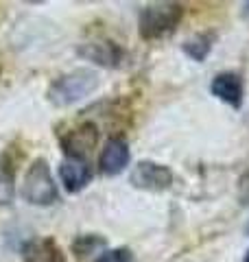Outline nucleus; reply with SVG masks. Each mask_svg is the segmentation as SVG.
<instances>
[{"mask_svg": "<svg viewBox=\"0 0 249 262\" xmlns=\"http://www.w3.org/2000/svg\"><path fill=\"white\" fill-rule=\"evenodd\" d=\"M98 88V75L92 68H77L66 75L57 77L48 88V101L55 107H70V105L83 101Z\"/></svg>", "mask_w": 249, "mask_h": 262, "instance_id": "f257e3e1", "label": "nucleus"}, {"mask_svg": "<svg viewBox=\"0 0 249 262\" xmlns=\"http://www.w3.org/2000/svg\"><path fill=\"white\" fill-rule=\"evenodd\" d=\"M181 18L184 5L179 3H153L147 5L138 15V33L142 39H162L175 33Z\"/></svg>", "mask_w": 249, "mask_h": 262, "instance_id": "f03ea898", "label": "nucleus"}, {"mask_svg": "<svg viewBox=\"0 0 249 262\" xmlns=\"http://www.w3.org/2000/svg\"><path fill=\"white\" fill-rule=\"evenodd\" d=\"M22 196L27 203L37 208H48L59 201V190H57L53 173L44 158L33 160L31 166L27 168L22 182Z\"/></svg>", "mask_w": 249, "mask_h": 262, "instance_id": "7ed1b4c3", "label": "nucleus"}, {"mask_svg": "<svg viewBox=\"0 0 249 262\" xmlns=\"http://www.w3.org/2000/svg\"><path fill=\"white\" fill-rule=\"evenodd\" d=\"M96 142H98V127L94 122H81L79 127H72L64 131V136H59V144L68 160L88 162V158L96 149Z\"/></svg>", "mask_w": 249, "mask_h": 262, "instance_id": "20e7f679", "label": "nucleus"}, {"mask_svg": "<svg viewBox=\"0 0 249 262\" xmlns=\"http://www.w3.org/2000/svg\"><path fill=\"white\" fill-rule=\"evenodd\" d=\"M173 170L164 164H157L151 160H142L131 168V177L129 182L138 190H147V192H164L173 186Z\"/></svg>", "mask_w": 249, "mask_h": 262, "instance_id": "39448f33", "label": "nucleus"}, {"mask_svg": "<svg viewBox=\"0 0 249 262\" xmlns=\"http://www.w3.org/2000/svg\"><path fill=\"white\" fill-rule=\"evenodd\" d=\"M77 55L86 61L96 63L98 68H118L125 59V51L112 39H92L77 48Z\"/></svg>", "mask_w": 249, "mask_h": 262, "instance_id": "423d86ee", "label": "nucleus"}, {"mask_svg": "<svg viewBox=\"0 0 249 262\" xmlns=\"http://www.w3.org/2000/svg\"><path fill=\"white\" fill-rule=\"evenodd\" d=\"M131 151L125 138H110L107 144L103 146L101 155H98V170L107 177L120 175L125 168L129 166Z\"/></svg>", "mask_w": 249, "mask_h": 262, "instance_id": "0eeeda50", "label": "nucleus"}, {"mask_svg": "<svg viewBox=\"0 0 249 262\" xmlns=\"http://www.w3.org/2000/svg\"><path fill=\"white\" fill-rule=\"evenodd\" d=\"M210 92L219 98V101L227 103L230 107L238 110L243 105L245 98V88H243V79L236 72H221L212 79L210 83Z\"/></svg>", "mask_w": 249, "mask_h": 262, "instance_id": "6e6552de", "label": "nucleus"}, {"mask_svg": "<svg viewBox=\"0 0 249 262\" xmlns=\"http://www.w3.org/2000/svg\"><path fill=\"white\" fill-rule=\"evenodd\" d=\"M92 175L94 173H92V168H90V164L81 162V160H66L59 166V179L70 194L81 192L83 188L92 182Z\"/></svg>", "mask_w": 249, "mask_h": 262, "instance_id": "1a4fd4ad", "label": "nucleus"}, {"mask_svg": "<svg viewBox=\"0 0 249 262\" xmlns=\"http://www.w3.org/2000/svg\"><path fill=\"white\" fill-rule=\"evenodd\" d=\"M24 262H66L64 251L53 238H33L22 245Z\"/></svg>", "mask_w": 249, "mask_h": 262, "instance_id": "9d476101", "label": "nucleus"}, {"mask_svg": "<svg viewBox=\"0 0 249 262\" xmlns=\"http://www.w3.org/2000/svg\"><path fill=\"white\" fill-rule=\"evenodd\" d=\"M212 44H214V35L212 33H197L190 39H186L181 51H184L193 61H203L208 55L212 51Z\"/></svg>", "mask_w": 249, "mask_h": 262, "instance_id": "9b49d317", "label": "nucleus"}, {"mask_svg": "<svg viewBox=\"0 0 249 262\" xmlns=\"http://www.w3.org/2000/svg\"><path fill=\"white\" fill-rule=\"evenodd\" d=\"M105 247V238L98 234H83L72 243V251L77 258H88L90 253H96V249Z\"/></svg>", "mask_w": 249, "mask_h": 262, "instance_id": "f8f14e48", "label": "nucleus"}, {"mask_svg": "<svg viewBox=\"0 0 249 262\" xmlns=\"http://www.w3.org/2000/svg\"><path fill=\"white\" fill-rule=\"evenodd\" d=\"M94 262H131V251L127 247H116L101 253Z\"/></svg>", "mask_w": 249, "mask_h": 262, "instance_id": "ddd939ff", "label": "nucleus"}, {"mask_svg": "<svg viewBox=\"0 0 249 262\" xmlns=\"http://www.w3.org/2000/svg\"><path fill=\"white\" fill-rule=\"evenodd\" d=\"M236 194H238V201L243 203V206H249V170H245V173L238 177Z\"/></svg>", "mask_w": 249, "mask_h": 262, "instance_id": "4468645a", "label": "nucleus"}, {"mask_svg": "<svg viewBox=\"0 0 249 262\" xmlns=\"http://www.w3.org/2000/svg\"><path fill=\"white\" fill-rule=\"evenodd\" d=\"M245 15L249 18V3H245Z\"/></svg>", "mask_w": 249, "mask_h": 262, "instance_id": "2eb2a0df", "label": "nucleus"}, {"mask_svg": "<svg viewBox=\"0 0 249 262\" xmlns=\"http://www.w3.org/2000/svg\"><path fill=\"white\" fill-rule=\"evenodd\" d=\"M245 234H247V236H249V223H247V225H245Z\"/></svg>", "mask_w": 249, "mask_h": 262, "instance_id": "dca6fc26", "label": "nucleus"}, {"mask_svg": "<svg viewBox=\"0 0 249 262\" xmlns=\"http://www.w3.org/2000/svg\"><path fill=\"white\" fill-rule=\"evenodd\" d=\"M245 262H249V249H247V253H245Z\"/></svg>", "mask_w": 249, "mask_h": 262, "instance_id": "f3484780", "label": "nucleus"}]
</instances>
